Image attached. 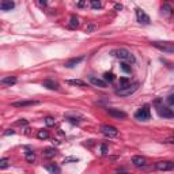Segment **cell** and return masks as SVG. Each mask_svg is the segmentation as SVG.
Listing matches in <instances>:
<instances>
[{
  "instance_id": "cell-1",
  "label": "cell",
  "mask_w": 174,
  "mask_h": 174,
  "mask_svg": "<svg viewBox=\"0 0 174 174\" xmlns=\"http://www.w3.org/2000/svg\"><path fill=\"white\" fill-rule=\"evenodd\" d=\"M111 55L116 56L117 59H120L121 61H124V63H128V64H133L135 63V56L132 55V53L128 51V49H116V51L111 52Z\"/></svg>"
},
{
  "instance_id": "cell-7",
  "label": "cell",
  "mask_w": 174,
  "mask_h": 174,
  "mask_svg": "<svg viewBox=\"0 0 174 174\" xmlns=\"http://www.w3.org/2000/svg\"><path fill=\"white\" fill-rule=\"evenodd\" d=\"M101 132L103 135L106 136V138H116V136L118 135V129L116 127H113V125H102L101 127Z\"/></svg>"
},
{
  "instance_id": "cell-29",
  "label": "cell",
  "mask_w": 174,
  "mask_h": 174,
  "mask_svg": "<svg viewBox=\"0 0 174 174\" xmlns=\"http://www.w3.org/2000/svg\"><path fill=\"white\" fill-rule=\"evenodd\" d=\"M91 7H93L94 10H99V8L102 7V4H101V2H98V0H93V2H91Z\"/></svg>"
},
{
  "instance_id": "cell-16",
  "label": "cell",
  "mask_w": 174,
  "mask_h": 174,
  "mask_svg": "<svg viewBox=\"0 0 174 174\" xmlns=\"http://www.w3.org/2000/svg\"><path fill=\"white\" fill-rule=\"evenodd\" d=\"M38 101H19V102H14L12 106L14 107H26V106H34V105H38Z\"/></svg>"
},
{
  "instance_id": "cell-12",
  "label": "cell",
  "mask_w": 174,
  "mask_h": 174,
  "mask_svg": "<svg viewBox=\"0 0 174 174\" xmlns=\"http://www.w3.org/2000/svg\"><path fill=\"white\" fill-rule=\"evenodd\" d=\"M83 60H84V57H83V56H80V57H73V59L68 60V61H65L64 67H65V68H73V67H76L78 64H80Z\"/></svg>"
},
{
  "instance_id": "cell-25",
  "label": "cell",
  "mask_w": 174,
  "mask_h": 174,
  "mask_svg": "<svg viewBox=\"0 0 174 174\" xmlns=\"http://www.w3.org/2000/svg\"><path fill=\"white\" fill-rule=\"evenodd\" d=\"M114 79H116V76L111 72H105V73H103V80H105L106 83H111V82H114Z\"/></svg>"
},
{
  "instance_id": "cell-23",
  "label": "cell",
  "mask_w": 174,
  "mask_h": 174,
  "mask_svg": "<svg viewBox=\"0 0 174 174\" xmlns=\"http://www.w3.org/2000/svg\"><path fill=\"white\" fill-rule=\"evenodd\" d=\"M79 24H80V22H79V18H78L76 15H72L71 18H69V27L71 29H76Z\"/></svg>"
},
{
  "instance_id": "cell-32",
  "label": "cell",
  "mask_w": 174,
  "mask_h": 174,
  "mask_svg": "<svg viewBox=\"0 0 174 174\" xmlns=\"http://www.w3.org/2000/svg\"><path fill=\"white\" fill-rule=\"evenodd\" d=\"M107 152H109V148L106 144H101V155H106Z\"/></svg>"
},
{
  "instance_id": "cell-28",
  "label": "cell",
  "mask_w": 174,
  "mask_h": 174,
  "mask_svg": "<svg viewBox=\"0 0 174 174\" xmlns=\"http://www.w3.org/2000/svg\"><path fill=\"white\" fill-rule=\"evenodd\" d=\"M65 120H67L68 122H71V124H75V125H78V124L80 122L79 118H78V117H72V116H67V117H65Z\"/></svg>"
},
{
  "instance_id": "cell-17",
  "label": "cell",
  "mask_w": 174,
  "mask_h": 174,
  "mask_svg": "<svg viewBox=\"0 0 174 174\" xmlns=\"http://www.w3.org/2000/svg\"><path fill=\"white\" fill-rule=\"evenodd\" d=\"M45 169L49 171V174H61L60 166H57L56 163H48L45 165Z\"/></svg>"
},
{
  "instance_id": "cell-38",
  "label": "cell",
  "mask_w": 174,
  "mask_h": 174,
  "mask_svg": "<svg viewBox=\"0 0 174 174\" xmlns=\"http://www.w3.org/2000/svg\"><path fill=\"white\" fill-rule=\"evenodd\" d=\"M114 10H122V6H121V4H116V6H114Z\"/></svg>"
},
{
  "instance_id": "cell-35",
  "label": "cell",
  "mask_w": 174,
  "mask_h": 174,
  "mask_svg": "<svg viewBox=\"0 0 174 174\" xmlns=\"http://www.w3.org/2000/svg\"><path fill=\"white\" fill-rule=\"evenodd\" d=\"M163 143H166V144H174V136H170V138H167Z\"/></svg>"
},
{
  "instance_id": "cell-20",
  "label": "cell",
  "mask_w": 174,
  "mask_h": 174,
  "mask_svg": "<svg viewBox=\"0 0 174 174\" xmlns=\"http://www.w3.org/2000/svg\"><path fill=\"white\" fill-rule=\"evenodd\" d=\"M68 84L71 86H76V87H86L87 83L84 80H80V79H71V80H67Z\"/></svg>"
},
{
  "instance_id": "cell-33",
  "label": "cell",
  "mask_w": 174,
  "mask_h": 174,
  "mask_svg": "<svg viewBox=\"0 0 174 174\" xmlns=\"http://www.w3.org/2000/svg\"><path fill=\"white\" fill-rule=\"evenodd\" d=\"M94 30H95V24H94V23H90L89 26L86 27V31H87V33H91V31H94Z\"/></svg>"
},
{
  "instance_id": "cell-8",
  "label": "cell",
  "mask_w": 174,
  "mask_h": 174,
  "mask_svg": "<svg viewBox=\"0 0 174 174\" xmlns=\"http://www.w3.org/2000/svg\"><path fill=\"white\" fill-rule=\"evenodd\" d=\"M136 18H138V22L142 23V24H150L151 23L150 16H148L142 8H136Z\"/></svg>"
},
{
  "instance_id": "cell-9",
  "label": "cell",
  "mask_w": 174,
  "mask_h": 174,
  "mask_svg": "<svg viewBox=\"0 0 174 174\" xmlns=\"http://www.w3.org/2000/svg\"><path fill=\"white\" fill-rule=\"evenodd\" d=\"M106 111H107V114H109V116H111V117H114V118H117V120L127 118V113H124V111L120 110V109H113V107H109Z\"/></svg>"
},
{
  "instance_id": "cell-3",
  "label": "cell",
  "mask_w": 174,
  "mask_h": 174,
  "mask_svg": "<svg viewBox=\"0 0 174 174\" xmlns=\"http://www.w3.org/2000/svg\"><path fill=\"white\" fill-rule=\"evenodd\" d=\"M135 118L139 120V121H148L151 118V110H150V106L148 105H144L142 106L140 109L136 110L135 113Z\"/></svg>"
},
{
  "instance_id": "cell-22",
  "label": "cell",
  "mask_w": 174,
  "mask_h": 174,
  "mask_svg": "<svg viewBox=\"0 0 174 174\" xmlns=\"http://www.w3.org/2000/svg\"><path fill=\"white\" fill-rule=\"evenodd\" d=\"M131 84V79L129 78H120L118 80V89H125Z\"/></svg>"
},
{
  "instance_id": "cell-31",
  "label": "cell",
  "mask_w": 174,
  "mask_h": 174,
  "mask_svg": "<svg viewBox=\"0 0 174 174\" xmlns=\"http://www.w3.org/2000/svg\"><path fill=\"white\" fill-rule=\"evenodd\" d=\"M45 124H46L48 127L55 125V118H53V117H46V118H45Z\"/></svg>"
},
{
  "instance_id": "cell-2",
  "label": "cell",
  "mask_w": 174,
  "mask_h": 174,
  "mask_svg": "<svg viewBox=\"0 0 174 174\" xmlns=\"http://www.w3.org/2000/svg\"><path fill=\"white\" fill-rule=\"evenodd\" d=\"M151 45L165 53L174 55V42H170V41H151Z\"/></svg>"
},
{
  "instance_id": "cell-4",
  "label": "cell",
  "mask_w": 174,
  "mask_h": 174,
  "mask_svg": "<svg viewBox=\"0 0 174 174\" xmlns=\"http://www.w3.org/2000/svg\"><path fill=\"white\" fill-rule=\"evenodd\" d=\"M138 89H139V83L135 82V83L129 84L128 87H125V89H117L116 90V95H118V97H129V95L136 93Z\"/></svg>"
},
{
  "instance_id": "cell-10",
  "label": "cell",
  "mask_w": 174,
  "mask_h": 174,
  "mask_svg": "<svg viewBox=\"0 0 174 174\" xmlns=\"http://www.w3.org/2000/svg\"><path fill=\"white\" fill-rule=\"evenodd\" d=\"M147 163H148L147 159L142 155H135L133 158H132V165H133L135 167H146Z\"/></svg>"
},
{
  "instance_id": "cell-26",
  "label": "cell",
  "mask_w": 174,
  "mask_h": 174,
  "mask_svg": "<svg viewBox=\"0 0 174 174\" xmlns=\"http://www.w3.org/2000/svg\"><path fill=\"white\" fill-rule=\"evenodd\" d=\"M8 166H10V159H8V158H2V159H0V169H2V170L7 169Z\"/></svg>"
},
{
  "instance_id": "cell-30",
  "label": "cell",
  "mask_w": 174,
  "mask_h": 174,
  "mask_svg": "<svg viewBox=\"0 0 174 174\" xmlns=\"http://www.w3.org/2000/svg\"><path fill=\"white\" fill-rule=\"evenodd\" d=\"M166 102H167V105H170V106H174V94L171 93L169 97L166 98Z\"/></svg>"
},
{
  "instance_id": "cell-14",
  "label": "cell",
  "mask_w": 174,
  "mask_h": 174,
  "mask_svg": "<svg viewBox=\"0 0 174 174\" xmlns=\"http://www.w3.org/2000/svg\"><path fill=\"white\" fill-rule=\"evenodd\" d=\"M57 148H55V147H46L44 150V152H42V156L44 158H46V159H51V158H55V156L57 155Z\"/></svg>"
},
{
  "instance_id": "cell-27",
  "label": "cell",
  "mask_w": 174,
  "mask_h": 174,
  "mask_svg": "<svg viewBox=\"0 0 174 174\" xmlns=\"http://www.w3.org/2000/svg\"><path fill=\"white\" fill-rule=\"evenodd\" d=\"M121 69H122V71L125 72V73H131V72H132V68H131V65L128 64V63H124V61L121 63Z\"/></svg>"
},
{
  "instance_id": "cell-37",
  "label": "cell",
  "mask_w": 174,
  "mask_h": 174,
  "mask_svg": "<svg viewBox=\"0 0 174 174\" xmlns=\"http://www.w3.org/2000/svg\"><path fill=\"white\" fill-rule=\"evenodd\" d=\"M14 133H15V131H12V129H7L4 132V135H14Z\"/></svg>"
},
{
  "instance_id": "cell-11",
  "label": "cell",
  "mask_w": 174,
  "mask_h": 174,
  "mask_svg": "<svg viewBox=\"0 0 174 174\" xmlns=\"http://www.w3.org/2000/svg\"><path fill=\"white\" fill-rule=\"evenodd\" d=\"M89 82L93 86H95V87H99V89H106L107 87V83L103 79H99V78H97V76H90L89 78Z\"/></svg>"
},
{
  "instance_id": "cell-19",
  "label": "cell",
  "mask_w": 174,
  "mask_h": 174,
  "mask_svg": "<svg viewBox=\"0 0 174 174\" xmlns=\"http://www.w3.org/2000/svg\"><path fill=\"white\" fill-rule=\"evenodd\" d=\"M14 7H15V3H14V2L3 0V2L0 3V10H2V11H11Z\"/></svg>"
},
{
  "instance_id": "cell-13",
  "label": "cell",
  "mask_w": 174,
  "mask_h": 174,
  "mask_svg": "<svg viewBox=\"0 0 174 174\" xmlns=\"http://www.w3.org/2000/svg\"><path fill=\"white\" fill-rule=\"evenodd\" d=\"M42 86L44 87H46L48 90H53V91H56V90H59V83H57L56 80H53V79H45L42 82Z\"/></svg>"
},
{
  "instance_id": "cell-24",
  "label": "cell",
  "mask_w": 174,
  "mask_h": 174,
  "mask_svg": "<svg viewBox=\"0 0 174 174\" xmlns=\"http://www.w3.org/2000/svg\"><path fill=\"white\" fill-rule=\"evenodd\" d=\"M37 138H38L40 140H46L49 138V132L46 129H40L38 132H37Z\"/></svg>"
},
{
  "instance_id": "cell-42",
  "label": "cell",
  "mask_w": 174,
  "mask_h": 174,
  "mask_svg": "<svg viewBox=\"0 0 174 174\" xmlns=\"http://www.w3.org/2000/svg\"><path fill=\"white\" fill-rule=\"evenodd\" d=\"M173 94H174V90H173Z\"/></svg>"
},
{
  "instance_id": "cell-18",
  "label": "cell",
  "mask_w": 174,
  "mask_h": 174,
  "mask_svg": "<svg viewBox=\"0 0 174 174\" xmlns=\"http://www.w3.org/2000/svg\"><path fill=\"white\" fill-rule=\"evenodd\" d=\"M0 83L3 86H14L16 83V78L15 76H4L2 78V80H0Z\"/></svg>"
},
{
  "instance_id": "cell-39",
  "label": "cell",
  "mask_w": 174,
  "mask_h": 174,
  "mask_svg": "<svg viewBox=\"0 0 174 174\" xmlns=\"http://www.w3.org/2000/svg\"><path fill=\"white\" fill-rule=\"evenodd\" d=\"M84 6H86L84 2H79V3H78V7H84Z\"/></svg>"
},
{
  "instance_id": "cell-34",
  "label": "cell",
  "mask_w": 174,
  "mask_h": 174,
  "mask_svg": "<svg viewBox=\"0 0 174 174\" xmlns=\"http://www.w3.org/2000/svg\"><path fill=\"white\" fill-rule=\"evenodd\" d=\"M78 158H73V156H69V158H65L64 159V163H68V162H78Z\"/></svg>"
},
{
  "instance_id": "cell-40",
  "label": "cell",
  "mask_w": 174,
  "mask_h": 174,
  "mask_svg": "<svg viewBox=\"0 0 174 174\" xmlns=\"http://www.w3.org/2000/svg\"><path fill=\"white\" fill-rule=\"evenodd\" d=\"M38 4H40L41 7H45V6H46V2H40Z\"/></svg>"
},
{
  "instance_id": "cell-36",
  "label": "cell",
  "mask_w": 174,
  "mask_h": 174,
  "mask_svg": "<svg viewBox=\"0 0 174 174\" xmlns=\"http://www.w3.org/2000/svg\"><path fill=\"white\" fill-rule=\"evenodd\" d=\"M26 124H27V121H26V120H19V121H16V125H26Z\"/></svg>"
},
{
  "instance_id": "cell-41",
  "label": "cell",
  "mask_w": 174,
  "mask_h": 174,
  "mask_svg": "<svg viewBox=\"0 0 174 174\" xmlns=\"http://www.w3.org/2000/svg\"><path fill=\"white\" fill-rule=\"evenodd\" d=\"M120 174H129V173H120Z\"/></svg>"
},
{
  "instance_id": "cell-5",
  "label": "cell",
  "mask_w": 174,
  "mask_h": 174,
  "mask_svg": "<svg viewBox=\"0 0 174 174\" xmlns=\"http://www.w3.org/2000/svg\"><path fill=\"white\" fill-rule=\"evenodd\" d=\"M154 167L159 171H170L174 169V162H171V160H159L154 165Z\"/></svg>"
},
{
  "instance_id": "cell-6",
  "label": "cell",
  "mask_w": 174,
  "mask_h": 174,
  "mask_svg": "<svg viewBox=\"0 0 174 174\" xmlns=\"http://www.w3.org/2000/svg\"><path fill=\"white\" fill-rule=\"evenodd\" d=\"M156 111H158V114L160 116V117H163V118H173L174 117L173 109H170V107H167V106L158 105V106H156Z\"/></svg>"
},
{
  "instance_id": "cell-43",
  "label": "cell",
  "mask_w": 174,
  "mask_h": 174,
  "mask_svg": "<svg viewBox=\"0 0 174 174\" xmlns=\"http://www.w3.org/2000/svg\"><path fill=\"white\" fill-rule=\"evenodd\" d=\"M173 111H174V109H173Z\"/></svg>"
},
{
  "instance_id": "cell-15",
  "label": "cell",
  "mask_w": 174,
  "mask_h": 174,
  "mask_svg": "<svg viewBox=\"0 0 174 174\" xmlns=\"http://www.w3.org/2000/svg\"><path fill=\"white\" fill-rule=\"evenodd\" d=\"M160 14L165 16H171L174 14V8L169 3H165V4H162V7H160Z\"/></svg>"
},
{
  "instance_id": "cell-21",
  "label": "cell",
  "mask_w": 174,
  "mask_h": 174,
  "mask_svg": "<svg viewBox=\"0 0 174 174\" xmlns=\"http://www.w3.org/2000/svg\"><path fill=\"white\" fill-rule=\"evenodd\" d=\"M24 159H26L29 163H33V162H34V160H35V154H34V151L26 150V152H24Z\"/></svg>"
}]
</instances>
